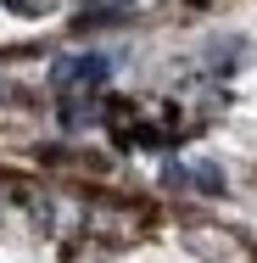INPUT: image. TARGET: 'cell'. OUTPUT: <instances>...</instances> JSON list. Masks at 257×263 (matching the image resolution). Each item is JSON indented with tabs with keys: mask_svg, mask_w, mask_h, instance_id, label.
Instances as JSON below:
<instances>
[{
	"mask_svg": "<svg viewBox=\"0 0 257 263\" xmlns=\"http://www.w3.org/2000/svg\"><path fill=\"white\" fill-rule=\"evenodd\" d=\"M185 179H190L196 191H207V196H218V191H224V168H218V162H207V157L190 162V168H185Z\"/></svg>",
	"mask_w": 257,
	"mask_h": 263,
	"instance_id": "7a4b0ae2",
	"label": "cell"
},
{
	"mask_svg": "<svg viewBox=\"0 0 257 263\" xmlns=\"http://www.w3.org/2000/svg\"><path fill=\"white\" fill-rule=\"evenodd\" d=\"M95 118H101V112H95L90 96H67V101H62V123H67V129H90Z\"/></svg>",
	"mask_w": 257,
	"mask_h": 263,
	"instance_id": "3957f363",
	"label": "cell"
},
{
	"mask_svg": "<svg viewBox=\"0 0 257 263\" xmlns=\"http://www.w3.org/2000/svg\"><path fill=\"white\" fill-rule=\"evenodd\" d=\"M112 56L106 51H73V56H56L51 67V84L62 90V96H95L106 79H112Z\"/></svg>",
	"mask_w": 257,
	"mask_h": 263,
	"instance_id": "6da1fadb",
	"label": "cell"
},
{
	"mask_svg": "<svg viewBox=\"0 0 257 263\" xmlns=\"http://www.w3.org/2000/svg\"><path fill=\"white\" fill-rule=\"evenodd\" d=\"M241 51H246L241 40H212V45H207V51H202V62H212L218 73H229V67L241 62Z\"/></svg>",
	"mask_w": 257,
	"mask_h": 263,
	"instance_id": "277c9868",
	"label": "cell"
},
{
	"mask_svg": "<svg viewBox=\"0 0 257 263\" xmlns=\"http://www.w3.org/2000/svg\"><path fill=\"white\" fill-rule=\"evenodd\" d=\"M6 6H11V11H23V17H34V11H45L51 0H6Z\"/></svg>",
	"mask_w": 257,
	"mask_h": 263,
	"instance_id": "5b68a950",
	"label": "cell"
}]
</instances>
